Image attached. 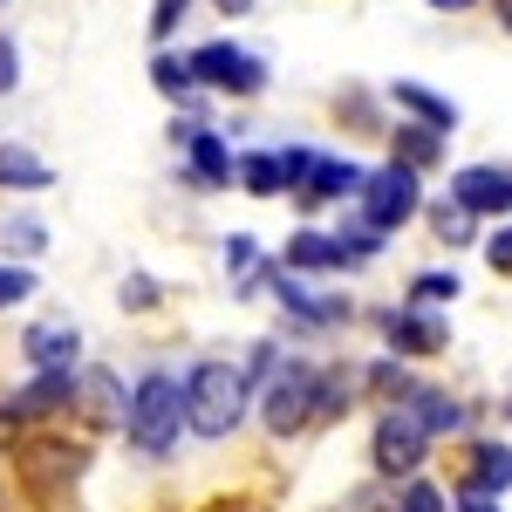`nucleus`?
Returning <instances> with one entry per match:
<instances>
[{"label":"nucleus","mask_w":512,"mask_h":512,"mask_svg":"<svg viewBox=\"0 0 512 512\" xmlns=\"http://www.w3.org/2000/svg\"><path fill=\"white\" fill-rule=\"evenodd\" d=\"M185 437V376L178 369H144L130 383V410H123V444L137 458H171Z\"/></svg>","instance_id":"obj_1"},{"label":"nucleus","mask_w":512,"mask_h":512,"mask_svg":"<svg viewBox=\"0 0 512 512\" xmlns=\"http://www.w3.org/2000/svg\"><path fill=\"white\" fill-rule=\"evenodd\" d=\"M246 376H239V362H219V355H205L185 369V431L205 437V444H219V437H233L246 424Z\"/></svg>","instance_id":"obj_2"},{"label":"nucleus","mask_w":512,"mask_h":512,"mask_svg":"<svg viewBox=\"0 0 512 512\" xmlns=\"http://www.w3.org/2000/svg\"><path fill=\"white\" fill-rule=\"evenodd\" d=\"M89 472V437H69V431H21L14 444V478L35 492L41 506H62L76 492V478Z\"/></svg>","instance_id":"obj_3"},{"label":"nucleus","mask_w":512,"mask_h":512,"mask_svg":"<svg viewBox=\"0 0 512 512\" xmlns=\"http://www.w3.org/2000/svg\"><path fill=\"white\" fill-rule=\"evenodd\" d=\"M431 451H437V437L424 431V417H417L403 396L376 410V431H369V472L383 478V485H396V478H417Z\"/></svg>","instance_id":"obj_4"},{"label":"nucleus","mask_w":512,"mask_h":512,"mask_svg":"<svg viewBox=\"0 0 512 512\" xmlns=\"http://www.w3.org/2000/svg\"><path fill=\"white\" fill-rule=\"evenodd\" d=\"M417 212H424V171H410V164H396V158H383L376 171H362V185H355V219H362V226H376V233L390 239V233H403Z\"/></svg>","instance_id":"obj_5"},{"label":"nucleus","mask_w":512,"mask_h":512,"mask_svg":"<svg viewBox=\"0 0 512 512\" xmlns=\"http://www.w3.org/2000/svg\"><path fill=\"white\" fill-rule=\"evenodd\" d=\"M315 376L321 362H301V355H287L274 376L260 383V424H267V437H308L315 431Z\"/></svg>","instance_id":"obj_6"},{"label":"nucleus","mask_w":512,"mask_h":512,"mask_svg":"<svg viewBox=\"0 0 512 512\" xmlns=\"http://www.w3.org/2000/svg\"><path fill=\"white\" fill-rule=\"evenodd\" d=\"M69 396H76V369H28L21 390L0 396V431H41L69 417Z\"/></svg>","instance_id":"obj_7"},{"label":"nucleus","mask_w":512,"mask_h":512,"mask_svg":"<svg viewBox=\"0 0 512 512\" xmlns=\"http://www.w3.org/2000/svg\"><path fill=\"white\" fill-rule=\"evenodd\" d=\"M171 144L185 151V171H178L185 185H198V192H233V144L198 117V110L171 123Z\"/></svg>","instance_id":"obj_8"},{"label":"nucleus","mask_w":512,"mask_h":512,"mask_svg":"<svg viewBox=\"0 0 512 512\" xmlns=\"http://www.w3.org/2000/svg\"><path fill=\"white\" fill-rule=\"evenodd\" d=\"M185 62H192L198 89H219V96H239V103L267 89V62H260L253 48H239V41H205Z\"/></svg>","instance_id":"obj_9"},{"label":"nucleus","mask_w":512,"mask_h":512,"mask_svg":"<svg viewBox=\"0 0 512 512\" xmlns=\"http://www.w3.org/2000/svg\"><path fill=\"white\" fill-rule=\"evenodd\" d=\"M376 328H383V342L396 349V362H431L451 342V321L437 315V308H424V301H403L390 315H376Z\"/></svg>","instance_id":"obj_10"},{"label":"nucleus","mask_w":512,"mask_h":512,"mask_svg":"<svg viewBox=\"0 0 512 512\" xmlns=\"http://www.w3.org/2000/svg\"><path fill=\"white\" fill-rule=\"evenodd\" d=\"M123 410H130V390H123L117 369H103V362L76 369V396H69V417H82L89 431H123Z\"/></svg>","instance_id":"obj_11"},{"label":"nucleus","mask_w":512,"mask_h":512,"mask_svg":"<svg viewBox=\"0 0 512 512\" xmlns=\"http://www.w3.org/2000/svg\"><path fill=\"white\" fill-rule=\"evenodd\" d=\"M451 198L472 219H512V164H465V171H451Z\"/></svg>","instance_id":"obj_12"},{"label":"nucleus","mask_w":512,"mask_h":512,"mask_svg":"<svg viewBox=\"0 0 512 512\" xmlns=\"http://www.w3.org/2000/svg\"><path fill=\"white\" fill-rule=\"evenodd\" d=\"M280 294V308H287V321L294 328H349V301L342 294H315V287H301V274H287L274 260V280H267Z\"/></svg>","instance_id":"obj_13"},{"label":"nucleus","mask_w":512,"mask_h":512,"mask_svg":"<svg viewBox=\"0 0 512 512\" xmlns=\"http://www.w3.org/2000/svg\"><path fill=\"white\" fill-rule=\"evenodd\" d=\"M458 492L506 499L512 492V444L506 437H472V444H465V458H458Z\"/></svg>","instance_id":"obj_14"},{"label":"nucleus","mask_w":512,"mask_h":512,"mask_svg":"<svg viewBox=\"0 0 512 512\" xmlns=\"http://www.w3.org/2000/svg\"><path fill=\"white\" fill-rule=\"evenodd\" d=\"M355 185H362V164H355V158H328V151H321L315 171H308L287 198H294V212H328V205L355 198Z\"/></svg>","instance_id":"obj_15"},{"label":"nucleus","mask_w":512,"mask_h":512,"mask_svg":"<svg viewBox=\"0 0 512 512\" xmlns=\"http://www.w3.org/2000/svg\"><path fill=\"white\" fill-rule=\"evenodd\" d=\"M21 355H28V369H82V328L76 321H35L21 335Z\"/></svg>","instance_id":"obj_16"},{"label":"nucleus","mask_w":512,"mask_h":512,"mask_svg":"<svg viewBox=\"0 0 512 512\" xmlns=\"http://www.w3.org/2000/svg\"><path fill=\"white\" fill-rule=\"evenodd\" d=\"M287 274H342V246H335V233H321V226H301V233H287V246L274 253Z\"/></svg>","instance_id":"obj_17"},{"label":"nucleus","mask_w":512,"mask_h":512,"mask_svg":"<svg viewBox=\"0 0 512 512\" xmlns=\"http://www.w3.org/2000/svg\"><path fill=\"white\" fill-rule=\"evenodd\" d=\"M403 403H410V410L424 417V431H431L437 444L465 431V403H458L451 390H437V383H417V376H410V390H403Z\"/></svg>","instance_id":"obj_18"},{"label":"nucleus","mask_w":512,"mask_h":512,"mask_svg":"<svg viewBox=\"0 0 512 512\" xmlns=\"http://www.w3.org/2000/svg\"><path fill=\"white\" fill-rule=\"evenodd\" d=\"M390 103L410 123H431V130H444V137L458 130V103H451V96H437L431 82H390Z\"/></svg>","instance_id":"obj_19"},{"label":"nucleus","mask_w":512,"mask_h":512,"mask_svg":"<svg viewBox=\"0 0 512 512\" xmlns=\"http://www.w3.org/2000/svg\"><path fill=\"white\" fill-rule=\"evenodd\" d=\"M151 89H158L164 103H185V110L205 117V103H198V76H192V62H185V55L158 48V55H151Z\"/></svg>","instance_id":"obj_20"},{"label":"nucleus","mask_w":512,"mask_h":512,"mask_svg":"<svg viewBox=\"0 0 512 512\" xmlns=\"http://www.w3.org/2000/svg\"><path fill=\"white\" fill-rule=\"evenodd\" d=\"M355 390H362V376H355L349 362H321V376H315V431H321V424H335V417L349 410Z\"/></svg>","instance_id":"obj_21"},{"label":"nucleus","mask_w":512,"mask_h":512,"mask_svg":"<svg viewBox=\"0 0 512 512\" xmlns=\"http://www.w3.org/2000/svg\"><path fill=\"white\" fill-rule=\"evenodd\" d=\"M55 185V164L35 158L28 144H0V192H48Z\"/></svg>","instance_id":"obj_22"},{"label":"nucleus","mask_w":512,"mask_h":512,"mask_svg":"<svg viewBox=\"0 0 512 512\" xmlns=\"http://www.w3.org/2000/svg\"><path fill=\"white\" fill-rule=\"evenodd\" d=\"M390 158L410 164V171H431V164H444V130H431V123H396Z\"/></svg>","instance_id":"obj_23"},{"label":"nucleus","mask_w":512,"mask_h":512,"mask_svg":"<svg viewBox=\"0 0 512 512\" xmlns=\"http://www.w3.org/2000/svg\"><path fill=\"white\" fill-rule=\"evenodd\" d=\"M424 219H431L437 246H472L478 239V219L458 205V198H424Z\"/></svg>","instance_id":"obj_24"},{"label":"nucleus","mask_w":512,"mask_h":512,"mask_svg":"<svg viewBox=\"0 0 512 512\" xmlns=\"http://www.w3.org/2000/svg\"><path fill=\"white\" fill-rule=\"evenodd\" d=\"M233 185L253 198H280V158L274 151H233Z\"/></svg>","instance_id":"obj_25"},{"label":"nucleus","mask_w":512,"mask_h":512,"mask_svg":"<svg viewBox=\"0 0 512 512\" xmlns=\"http://www.w3.org/2000/svg\"><path fill=\"white\" fill-rule=\"evenodd\" d=\"M335 246H342V274H355V267H369V260H376V253H383V246H390V239L376 233V226H362V219H342V226H335Z\"/></svg>","instance_id":"obj_26"},{"label":"nucleus","mask_w":512,"mask_h":512,"mask_svg":"<svg viewBox=\"0 0 512 512\" xmlns=\"http://www.w3.org/2000/svg\"><path fill=\"white\" fill-rule=\"evenodd\" d=\"M383 512H451V499L417 472V478H396V492H390V506H383Z\"/></svg>","instance_id":"obj_27"},{"label":"nucleus","mask_w":512,"mask_h":512,"mask_svg":"<svg viewBox=\"0 0 512 512\" xmlns=\"http://www.w3.org/2000/svg\"><path fill=\"white\" fill-rule=\"evenodd\" d=\"M260 267H267V253H260V239H253V233H233V239H226V274H233L239 287L260 274Z\"/></svg>","instance_id":"obj_28"},{"label":"nucleus","mask_w":512,"mask_h":512,"mask_svg":"<svg viewBox=\"0 0 512 512\" xmlns=\"http://www.w3.org/2000/svg\"><path fill=\"white\" fill-rule=\"evenodd\" d=\"M458 294H465V280L451 274V267H431V274L410 280V301H424V308H431V301H458Z\"/></svg>","instance_id":"obj_29"},{"label":"nucleus","mask_w":512,"mask_h":512,"mask_svg":"<svg viewBox=\"0 0 512 512\" xmlns=\"http://www.w3.org/2000/svg\"><path fill=\"white\" fill-rule=\"evenodd\" d=\"M28 294H35V267H28V260H0V315L21 308Z\"/></svg>","instance_id":"obj_30"},{"label":"nucleus","mask_w":512,"mask_h":512,"mask_svg":"<svg viewBox=\"0 0 512 512\" xmlns=\"http://www.w3.org/2000/svg\"><path fill=\"white\" fill-rule=\"evenodd\" d=\"M274 369H280V342H274V335H260V342L246 349V362H239V376H246V390H260Z\"/></svg>","instance_id":"obj_31"},{"label":"nucleus","mask_w":512,"mask_h":512,"mask_svg":"<svg viewBox=\"0 0 512 512\" xmlns=\"http://www.w3.org/2000/svg\"><path fill=\"white\" fill-rule=\"evenodd\" d=\"M41 246H48V226H41V219H28V212L7 219V253H14V260H35Z\"/></svg>","instance_id":"obj_32"},{"label":"nucleus","mask_w":512,"mask_h":512,"mask_svg":"<svg viewBox=\"0 0 512 512\" xmlns=\"http://www.w3.org/2000/svg\"><path fill=\"white\" fill-rule=\"evenodd\" d=\"M274 158H280V198H287L301 178H308V171H315L321 151H315V144H287V151H274Z\"/></svg>","instance_id":"obj_33"},{"label":"nucleus","mask_w":512,"mask_h":512,"mask_svg":"<svg viewBox=\"0 0 512 512\" xmlns=\"http://www.w3.org/2000/svg\"><path fill=\"white\" fill-rule=\"evenodd\" d=\"M117 301H123V308H130V315H151V308H158V301H164V287H158V280H151V274H123Z\"/></svg>","instance_id":"obj_34"},{"label":"nucleus","mask_w":512,"mask_h":512,"mask_svg":"<svg viewBox=\"0 0 512 512\" xmlns=\"http://www.w3.org/2000/svg\"><path fill=\"white\" fill-rule=\"evenodd\" d=\"M185 14H192V0H158V7H151V35L171 41L178 28H185Z\"/></svg>","instance_id":"obj_35"},{"label":"nucleus","mask_w":512,"mask_h":512,"mask_svg":"<svg viewBox=\"0 0 512 512\" xmlns=\"http://www.w3.org/2000/svg\"><path fill=\"white\" fill-rule=\"evenodd\" d=\"M485 267H492V274H512V226L485 233Z\"/></svg>","instance_id":"obj_36"},{"label":"nucleus","mask_w":512,"mask_h":512,"mask_svg":"<svg viewBox=\"0 0 512 512\" xmlns=\"http://www.w3.org/2000/svg\"><path fill=\"white\" fill-rule=\"evenodd\" d=\"M21 89V48H14V35H0V96H14Z\"/></svg>","instance_id":"obj_37"},{"label":"nucleus","mask_w":512,"mask_h":512,"mask_svg":"<svg viewBox=\"0 0 512 512\" xmlns=\"http://www.w3.org/2000/svg\"><path fill=\"white\" fill-rule=\"evenodd\" d=\"M458 512H499V499H478V492H458Z\"/></svg>","instance_id":"obj_38"},{"label":"nucleus","mask_w":512,"mask_h":512,"mask_svg":"<svg viewBox=\"0 0 512 512\" xmlns=\"http://www.w3.org/2000/svg\"><path fill=\"white\" fill-rule=\"evenodd\" d=\"M212 7H219V14H226V21H239V14H253V7H260V0H212Z\"/></svg>","instance_id":"obj_39"},{"label":"nucleus","mask_w":512,"mask_h":512,"mask_svg":"<svg viewBox=\"0 0 512 512\" xmlns=\"http://www.w3.org/2000/svg\"><path fill=\"white\" fill-rule=\"evenodd\" d=\"M431 7H444V14H472L478 0H431Z\"/></svg>","instance_id":"obj_40"},{"label":"nucleus","mask_w":512,"mask_h":512,"mask_svg":"<svg viewBox=\"0 0 512 512\" xmlns=\"http://www.w3.org/2000/svg\"><path fill=\"white\" fill-rule=\"evenodd\" d=\"M492 7H499V28L512 35V0H492Z\"/></svg>","instance_id":"obj_41"}]
</instances>
